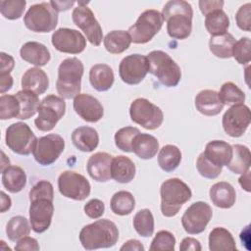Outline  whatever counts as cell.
I'll return each instance as SVG.
<instances>
[{
    "instance_id": "obj_1",
    "label": "cell",
    "mask_w": 251,
    "mask_h": 251,
    "mask_svg": "<svg viewBox=\"0 0 251 251\" xmlns=\"http://www.w3.org/2000/svg\"><path fill=\"white\" fill-rule=\"evenodd\" d=\"M167 22V31L174 39H185L192 31L193 10L191 5L183 0H172L165 4L162 11Z\"/></svg>"
},
{
    "instance_id": "obj_2",
    "label": "cell",
    "mask_w": 251,
    "mask_h": 251,
    "mask_svg": "<svg viewBox=\"0 0 251 251\" xmlns=\"http://www.w3.org/2000/svg\"><path fill=\"white\" fill-rule=\"evenodd\" d=\"M119 239L117 226L108 219L97 220L84 226L79 232V241L86 250L113 247Z\"/></svg>"
},
{
    "instance_id": "obj_3",
    "label": "cell",
    "mask_w": 251,
    "mask_h": 251,
    "mask_svg": "<svg viewBox=\"0 0 251 251\" xmlns=\"http://www.w3.org/2000/svg\"><path fill=\"white\" fill-rule=\"evenodd\" d=\"M83 71V64L78 58L71 57L61 62L56 81V88L60 97L71 99L79 94Z\"/></svg>"
},
{
    "instance_id": "obj_4",
    "label": "cell",
    "mask_w": 251,
    "mask_h": 251,
    "mask_svg": "<svg viewBox=\"0 0 251 251\" xmlns=\"http://www.w3.org/2000/svg\"><path fill=\"white\" fill-rule=\"evenodd\" d=\"M162 215L171 218L176 216L182 205L192 196L189 186L177 177L165 180L160 188Z\"/></svg>"
},
{
    "instance_id": "obj_5",
    "label": "cell",
    "mask_w": 251,
    "mask_h": 251,
    "mask_svg": "<svg viewBox=\"0 0 251 251\" xmlns=\"http://www.w3.org/2000/svg\"><path fill=\"white\" fill-rule=\"evenodd\" d=\"M149 73L157 77L159 82L166 87H175L181 78L179 66L171 56L162 51H151L147 56Z\"/></svg>"
},
{
    "instance_id": "obj_6",
    "label": "cell",
    "mask_w": 251,
    "mask_h": 251,
    "mask_svg": "<svg viewBox=\"0 0 251 251\" xmlns=\"http://www.w3.org/2000/svg\"><path fill=\"white\" fill-rule=\"evenodd\" d=\"M24 24L34 32H50L58 24V12L50 2H42L30 6L24 17Z\"/></svg>"
},
{
    "instance_id": "obj_7",
    "label": "cell",
    "mask_w": 251,
    "mask_h": 251,
    "mask_svg": "<svg viewBox=\"0 0 251 251\" xmlns=\"http://www.w3.org/2000/svg\"><path fill=\"white\" fill-rule=\"evenodd\" d=\"M163 23L164 19L159 11L153 9L144 11L127 30L131 42L136 44L149 42L160 31Z\"/></svg>"
},
{
    "instance_id": "obj_8",
    "label": "cell",
    "mask_w": 251,
    "mask_h": 251,
    "mask_svg": "<svg viewBox=\"0 0 251 251\" xmlns=\"http://www.w3.org/2000/svg\"><path fill=\"white\" fill-rule=\"evenodd\" d=\"M37 112L38 116L34 120L35 126L41 131H50L65 115L66 102L62 97L48 95L40 101Z\"/></svg>"
},
{
    "instance_id": "obj_9",
    "label": "cell",
    "mask_w": 251,
    "mask_h": 251,
    "mask_svg": "<svg viewBox=\"0 0 251 251\" xmlns=\"http://www.w3.org/2000/svg\"><path fill=\"white\" fill-rule=\"evenodd\" d=\"M37 140L35 134L25 123H14L6 129V145L16 154L29 155L33 152Z\"/></svg>"
},
{
    "instance_id": "obj_10",
    "label": "cell",
    "mask_w": 251,
    "mask_h": 251,
    "mask_svg": "<svg viewBox=\"0 0 251 251\" xmlns=\"http://www.w3.org/2000/svg\"><path fill=\"white\" fill-rule=\"evenodd\" d=\"M129 116L132 122L149 130L160 127L164 121L161 108L146 98H137L132 101L129 107Z\"/></svg>"
},
{
    "instance_id": "obj_11",
    "label": "cell",
    "mask_w": 251,
    "mask_h": 251,
    "mask_svg": "<svg viewBox=\"0 0 251 251\" xmlns=\"http://www.w3.org/2000/svg\"><path fill=\"white\" fill-rule=\"evenodd\" d=\"M77 4L78 6L72 13L74 24L83 31L86 39L93 46H99L103 39V31L98 21L85 3L78 2Z\"/></svg>"
},
{
    "instance_id": "obj_12",
    "label": "cell",
    "mask_w": 251,
    "mask_h": 251,
    "mask_svg": "<svg viewBox=\"0 0 251 251\" xmlns=\"http://www.w3.org/2000/svg\"><path fill=\"white\" fill-rule=\"evenodd\" d=\"M58 188L64 197L75 201L86 199L91 191L90 183L86 177L73 171L61 173L58 177Z\"/></svg>"
},
{
    "instance_id": "obj_13",
    "label": "cell",
    "mask_w": 251,
    "mask_h": 251,
    "mask_svg": "<svg viewBox=\"0 0 251 251\" xmlns=\"http://www.w3.org/2000/svg\"><path fill=\"white\" fill-rule=\"evenodd\" d=\"M213 211L209 204L203 201L194 202L181 217V225L188 234L203 232L212 219Z\"/></svg>"
},
{
    "instance_id": "obj_14",
    "label": "cell",
    "mask_w": 251,
    "mask_h": 251,
    "mask_svg": "<svg viewBox=\"0 0 251 251\" xmlns=\"http://www.w3.org/2000/svg\"><path fill=\"white\" fill-rule=\"evenodd\" d=\"M65 149V140L62 136L50 133L37 140L33 150L35 161L41 166H49L55 163Z\"/></svg>"
},
{
    "instance_id": "obj_15",
    "label": "cell",
    "mask_w": 251,
    "mask_h": 251,
    "mask_svg": "<svg viewBox=\"0 0 251 251\" xmlns=\"http://www.w3.org/2000/svg\"><path fill=\"white\" fill-rule=\"evenodd\" d=\"M251 121L250 109L243 104L231 106L223 116V128L231 137H240L247 130Z\"/></svg>"
},
{
    "instance_id": "obj_16",
    "label": "cell",
    "mask_w": 251,
    "mask_h": 251,
    "mask_svg": "<svg viewBox=\"0 0 251 251\" xmlns=\"http://www.w3.org/2000/svg\"><path fill=\"white\" fill-rule=\"evenodd\" d=\"M149 72L147 57L141 54H131L125 57L119 66L122 80L129 85L140 83Z\"/></svg>"
},
{
    "instance_id": "obj_17",
    "label": "cell",
    "mask_w": 251,
    "mask_h": 251,
    "mask_svg": "<svg viewBox=\"0 0 251 251\" xmlns=\"http://www.w3.org/2000/svg\"><path fill=\"white\" fill-rule=\"evenodd\" d=\"M52 45L56 50L68 54H79L86 47V39L76 29L61 27L53 32Z\"/></svg>"
},
{
    "instance_id": "obj_18",
    "label": "cell",
    "mask_w": 251,
    "mask_h": 251,
    "mask_svg": "<svg viewBox=\"0 0 251 251\" xmlns=\"http://www.w3.org/2000/svg\"><path fill=\"white\" fill-rule=\"evenodd\" d=\"M54 214L53 200L49 198H35L30 200L29 223L36 233L47 230L51 225Z\"/></svg>"
},
{
    "instance_id": "obj_19",
    "label": "cell",
    "mask_w": 251,
    "mask_h": 251,
    "mask_svg": "<svg viewBox=\"0 0 251 251\" xmlns=\"http://www.w3.org/2000/svg\"><path fill=\"white\" fill-rule=\"evenodd\" d=\"M74 109L75 113L85 122L96 123L100 121L104 115L102 104L95 97L79 93L74 98Z\"/></svg>"
},
{
    "instance_id": "obj_20",
    "label": "cell",
    "mask_w": 251,
    "mask_h": 251,
    "mask_svg": "<svg viewBox=\"0 0 251 251\" xmlns=\"http://www.w3.org/2000/svg\"><path fill=\"white\" fill-rule=\"evenodd\" d=\"M113 156L106 152H97L87 161L86 169L91 178L99 182H106L112 178L111 166Z\"/></svg>"
},
{
    "instance_id": "obj_21",
    "label": "cell",
    "mask_w": 251,
    "mask_h": 251,
    "mask_svg": "<svg viewBox=\"0 0 251 251\" xmlns=\"http://www.w3.org/2000/svg\"><path fill=\"white\" fill-rule=\"evenodd\" d=\"M21 58L36 67L45 66L51 59L48 48L37 41L25 42L20 49Z\"/></svg>"
},
{
    "instance_id": "obj_22",
    "label": "cell",
    "mask_w": 251,
    "mask_h": 251,
    "mask_svg": "<svg viewBox=\"0 0 251 251\" xmlns=\"http://www.w3.org/2000/svg\"><path fill=\"white\" fill-rule=\"evenodd\" d=\"M212 203L222 209L231 208L236 200V192L233 186L226 181H220L213 184L209 191Z\"/></svg>"
},
{
    "instance_id": "obj_23",
    "label": "cell",
    "mask_w": 251,
    "mask_h": 251,
    "mask_svg": "<svg viewBox=\"0 0 251 251\" xmlns=\"http://www.w3.org/2000/svg\"><path fill=\"white\" fill-rule=\"evenodd\" d=\"M203 154L217 166H227L232 157V146L224 140H212L206 144Z\"/></svg>"
},
{
    "instance_id": "obj_24",
    "label": "cell",
    "mask_w": 251,
    "mask_h": 251,
    "mask_svg": "<svg viewBox=\"0 0 251 251\" xmlns=\"http://www.w3.org/2000/svg\"><path fill=\"white\" fill-rule=\"evenodd\" d=\"M195 107L202 115L211 117L220 114L224 108V104L220 100L217 91L205 89L196 95Z\"/></svg>"
},
{
    "instance_id": "obj_25",
    "label": "cell",
    "mask_w": 251,
    "mask_h": 251,
    "mask_svg": "<svg viewBox=\"0 0 251 251\" xmlns=\"http://www.w3.org/2000/svg\"><path fill=\"white\" fill-rule=\"evenodd\" d=\"M48 86L49 78L46 73L38 67L28 69L22 76L23 90H28L40 95L48 89Z\"/></svg>"
},
{
    "instance_id": "obj_26",
    "label": "cell",
    "mask_w": 251,
    "mask_h": 251,
    "mask_svg": "<svg viewBox=\"0 0 251 251\" xmlns=\"http://www.w3.org/2000/svg\"><path fill=\"white\" fill-rule=\"evenodd\" d=\"M114 72L106 64H96L89 71V81L91 86L97 91L109 90L114 83Z\"/></svg>"
},
{
    "instance_id": "obj_27",
    "label": "cell",
    "mask_w": 251,
    "mask_h": 251,
    "mask_svg": "<svg viewBox=\"0 0 251 251\" xmlns=\"http://www.w3.org/2000/svg\"><path fill=\"white\" fill-rule=\"evenodd\" d=\"M73 144L82 152H91L98 146L99 135L96 129L82 126L75 128L72 133Z\"/></svg>"
},
{
    "instance_id": "obj_28",
    "label": "cell",
    "mask_w": 251,
    "mask_h": 251,
    "mask_svg": "<svg viewBox=\"0 0 251 251\" xmlns=\"http://www.w3.org/2000/svg\"><path fill=\"white\" fill-rule=\"evenodd\" d=\"M111 175L117 182L128 183L135 176V165L126 156H117L112 161Z\"/></svg>"
},
{
    "instance_id": "obj_29",
    "label": "cell",
    "mask_w": 251,
    "mask_h": 251,
    "mask_svg": "<svg viewBox=\"0 0 251 251\" xmlns=\"http://www.w3.org/2000/svg\"><path fill=\"white\" fill-rule=\"evenodd\" d=\"M159 150V142L156 137L147 133H138L132 141V152L143 160L152 159Z\"/></svg>"
},
{
    "instance_id": "obj_30",
    "label": "cell",
    "mask_w": 251,
    "mask_h": 251,
    "mask_svg": "<svg viewBox=\"0 0 251 251\" xmlns=\"http://www.w3.org/2000/svg\"><path fill=\"white\" fill-rule=\"evenodd\" d=\"M2 173V184L11 193H18L26 184V175L18 166H9Z\"/></svg>"
},
{
    "instance_id": "obj_31",
    "label": "cell",
    "mask_w": 251,
    "mask_h": 251,
    "mask_svg": "<svg viewBox=\"0 0 251 251\" xmlns=\"http://www.w3.org/2000/svg\"><path fill=\"white\" fill-rule=\"evenodd\" d=\"M251 153L247 146L241 144L232 145V157L227 169L233 174H244L250 169Z\"/></svg>"
},
{
    "instance_id": "obj_32",
    "label": "cell",
    "mask_w": 251,
    "mask_h": 251,
    "mask_svg": "<svg viewBox=\"0 0 251 251\" xmlns=\"http://www.w3.org/2000/svg\"><path fill=\"white\" fill-rule=\"evenodd\" d=\"M209 249L211 251L236 250L235 240L225 227H215L209 234Z\"/></svg>"
},
{
    "instance_id": "obj_33",
    "label": "cell",
    "mask_w": 251,
    "mask_h": 251,
    "mask_svg": "<svg viewBox=\"0 0 251 251\" xmlns=\"http://www.w3.org/2000/svg\"><path fill=\"white\" fill-rule=\"evenodd\" d=\"M106 50L111 54H121L128 49L131 38L126 30H112L103 39Z\"/></svg>"
},
{
    "instance_id": "obj_34",
    "label": "cell",
    "mask_w": 251,
    "mask_h": 251,
    "mask_svg": "<svg viewBox=\"0 0 251 251\" xmlns=\"http://www.w3.org/2000/svg\"><path fill=\"white\" fill-rule=\"evenodd\" d=\"M235 42V38L232 34L226 32L221 35L211 36L209 40V49L218 58H230Z\"/></svg>"
},
{
    "instance_id": "obj_35",
    "label": "cell",
    "mask_w": 251,
    "mask_h": 251,
    "mask_svg": "<svg viewBox=\"0 0 251 251\" xmlns=\"http://www.w3.org/2000/svg\"><path fill=\"white\" fill-rule=\"evenodd\" d=\"M229 19L223 9L215 10L205 16V27L211 36H217L227 32Z\"/></svg>"
},
{
    "instance_id": "obj_36",
    "label": "cell",
    "mask_w": 251,
    "mask_h": 251,
    "mask_svg": "<svg viewBox=\"0 0 251 251\" xmlns=\"http://www.w3.org/2000/svg\"><path fill=\"white\" fill-rule=\"evenodd\" d=\"M180 161L181 152L176 145L167 144L160 149L158 155V164L164 172H174L180 164Z\"/></svg>"
},
{
    "instance_id": "obj_37",
    "label": "cell",
    "mask_w": 251,
    "mask_h": 251,
    "mask_svg": "<svg viewBox=\"0 0 251 251\" xmlns=\"http://www.w3.org/2000/svg\"><path fill=\"white\" fill-rule=\"evenodd\" d=\"M15 96L19 100L21 106V111L18 119L27 120L35 115L40 103L37 94L28 90H21L17 92Z\"/></svg>"
},
{
    "instance_id": "obj_38",
    "label": "cell",
    "mask_w": 251,
    "mask_h": 251,
    "mask_svg": "<svg viewBox=\"0 0 251 251\" xmlns=\"http://www.w3.org/2000/svg\"><path fill=\"white\" fill-rule=\"evenodd\" d=\"M110 206L114 214L119 216H126L133 211L135 207V199L130 192L121 190L112 196Z\"/></svg>"
},
{
    "instance_id": "obj_39",
    "label": "cell",
    "mask_w": 251,
    "mask_h": 251,
    "mask_svg": "<svg viewBox=\"0 0 251 251\" xmlns=\"http://www.w3.org/2000/svg\"><path fill=\"white\" fill-rule=\"evenodd\" d=\"M30 227L27 219L23 216H15L9 220L6 226V233L11 241L17 242L29 234Z\"/></svg>"
},
{
    "instance_id": "obj_40",
    "label": "cell",
    "mask_w": 251,
    "mask_h": 251,
    "mask_svg": "<svg viewBox=\"0 0 251 251\" xmlns=\"http://www.w3.org/2000/svg\"><path fill=\"white\" fill-rule=\"evenodd\" d=\"M133 227L142 237H150L154 232V217L149 209L139 210L133 217Z\"/></svg>"
},
{
    "instance_id": "obj_41",
    "label": "cell",
    "mask_w": 251,
    "mask_h": 251,
    "mask_svg": "<svg viewBox=\"0 0 251 251\" xmlns=\"http://www.w3.org/2000/svg\"><path fill=\"white\" fill-rule=\"evenodd\" d=\"M218 94L224 105L233 106L243 104L245 101V93L236 84L230 81L224 83Z\"/></svg>"
},
{
    "instance_id": "obj_42",
    "label": "cell",
    "mask_w": 251,
    "mask_h": 251,
    "mask_svg": "<svg viewBox=\"0 0 251 251\" xmlns=\"http://www.w3.org/2000/svg\"><path fill=\"white\" fill-rule=\"evenodd\" d=\"M21 106L17 97L14 95L3 94L0 97V119L9 120L20 115Z\"/></svg>"
},
{
    "instance_id": "obj_43",
    "label": "cell",
    "mask_w": 251,
    "mask_h": 251,
    "mask_svg": "<svg viewBox=\"0 0 251 251\" xmlns=\"http://www.w3.org/2000/svg\"><path fill=\"white\" fill-rule=\"evenodd\" d=\"M140 133L137 127L126 126L120 128L115 134V144L116 146L124 152H132V141Z\"/></svg>"
},
{
    "instance_id": "obj_44",
    "label": "cell",
    "mask_w": 251,
    "mask_h": 251,
    "mask_svg": "<svg viewBox=\"0 0 251 251\" xmlns=\"http://www.w3.org/2000/svg\"><path fill=\"white\" fill-rule=\"evenodd\" d=\"M25 5V0H1L0 12L7 20H18L23 16Z\"/></svg>"
},
{
    "instance_id": "obj_45",
    "label": "cell",
    "mask_w": 251,
    "mask_h": 251,
    "mask_svg": "<svg viewBox=\"0 0 251 251\" xmlns=\"http://www.w3.org/2000/svg\"><path fill=\"white\" fill-rule=\"evenodd\" d=\"M176 247V238L174 234L168 230H160L153 238L150 250L151 251H174Z\"/></svg>"
},
{
    "instance_id": "obj_46",
    "label": "cell",
    "mask_w": 251,
    "mask_h": 251,
    "mask_svg": "<svg viewBox=\"0 0 251 251\" xmlns=\"http://www.w3.org/2000/svg\"><path fill=\"white\" fill-rule=\"evenodd\" d=\"M196 168L198 173L205 178H209V179H214L216 177H218L221 173H222V168L221 166H217L215 164H213L212 162H210L205 155L203 154V152L198 156L197 161H196Z\"/></svg>"
},
{
    "instance_id": "obj_47",
    "label": "cell",
    "mask_w": 251,
    "mask_h": 251,
    "mask_svg": "<svg viewBox=\"0 0 251 251\" xmlns=\"http://www.w3.org/2000/svg\"><path fill=\"white\" fill-rule=\"evenodd\" d=\"M250 47H251L250 38L249 37H241L233 45L231 56L241 65L248 64L251 60Z\"/></svg>"
},
{
    "instance_id": "obj_48",
    "label": "cell",
    "mask_w": 251,
    "mask_h": 251,
    "mask_svg": "<svg viewBox=\"0 0 251 251\" xmlns=\"http://www.w3.org/2000/svg\"><path fill=\"white\" fill-rule=\"evenodd\" d=\"M29 201L35 198H49L54 199V189L51 182L47 180H39L29 191Z\"/></svg>"
},
{
    "instance_id": "obj_49",
    "label": "cell",
    "mask_w": 251,
    "mask_h": 251,
    "mask_svg": "<svg viewBox=\"0 0 251 251\" xmlns=\"http://www.w3.org/2000/svg\"><path fill=\"white\" fill-rule=\"evenodd\" d=\"M235 21L237 26L245 31L251 30V4L246 3L242 5L235 14Z\"/></svg>"
},
{
    "instance_id": "obj_50",
    "label": "cell",
    "mask_w": 251,
    "mask_h": 251,
    "mask_svg": "<svg viewBox=\"0 0 251 251\" xmlns=\"http://www.w3.org/2000/svg\"><path fill=\"white\" fill-rule=\"evenodd\" d=\"M84 213L86 216H88L91 219H99L102 217L105 211V205L104 203L99 199H91L89 200L83 207Z\"/></svg>"
},
{
    "instance_id": "obj_51",
    "label": "cell",
    "mask_w": 251,
    "mask_h": 251,
    "mask_svg": "<svg viewBox=\"0 0 251 251\" xmlns=\"http://www.w3.org/2000/svg\"><path fill=\"white\" fill-rule=\"evenodd\" d=\"M40 249L38 241L35 238L25 236L19 241H17V244L15 246V250L18 251H38Z\"/></svg>"
},
{
    "instance_id": "obj_52",
    "label": "cell",
    "mask_w": 251,
    "mask_h": 251,
    "mask_svg": "<svg viewBox=\"0 0 251 251\" xmlns=\"http://www.w3.org/2000/svg\"><path fill=\"white\" fill-rule=\"evenodd\" d=\"M224 1L220 0H200L199 1V8L201 13L206 16L212 11L221 10L223 9Z\"/></svg>"
},
{
    "instance_id": "obj_53",
    "label": "cell",
    "mask_w": 251,
    "mask_h": 251,
    "mask_svg": "<svg viewBox=\"0 0 251 251\" xmlns=\"http://www.w3.org/2000/svg\"><path fill=\"white\" fill-rule=\"evenodd\" d=\"M0 58H1V72L0 75H7L10 74L11 71L14 69L15 66V61L14 58L9 55L6 54L4 52L0 53Z\"/></svg>"
},
{
    "instance_id": "obj_54",
    "label": "cell",
    "mask_w": 251,
    "mask_h": 251,
    "mask_svg": "<svg viewBox=\"0 0 251 251\" xmlns=\"http://www.w3.org/2000/svg\"><path fill=\"white\" fill-rule=\"evenodd\" d=\"M179 250L181 251H201L202 247L196 238L193 237H185L181 240L180 245H179Z\"/></svg>"
},
{
    "instance_id": "obj_55",
    "label": "cell",
    "mask_w": 251,
    "mask_h": 251,
    "mask_svg": "<svg viewBox=\"0 0 251 251\" xmlns=\"http://www.w3.org/2000/svg\"><path fill=\"white\" fill-rule=\"evenodd\" d=\"M121 251H144L143 244L137 239H129L120 248Z\"/></svg>"
},
{
    "instance_id": "obj_56",
    "label": "cell",
    "mask_w": 251,
    "mask_h": 251,
    "mask_svg": "<svg viewBox=\"0 0 251 251\" xmlns=\"http://www.w3.org/2000/svg\"><path fill=\"white\" fill-rule=\"evenodd\" d=\"M13 83H14V80L10 74L0 75V92L2 94L10 90L13 86Z\"/></svg>"
},
{
    "instance_id": "obj_57",
    "label": "cell",
    "mask_w": 251,
    "mask_h": 251,
    "mask_svg": "<svg viewBox=\"0 0 251 251\" xmlns=\"http://www.w3.org/2000/svg\"><path fill=\"white\" fill-rule=\"evenodd\" d=\"M52 7L57 12H64L69 10L72 6L75 5V1H50Z\"/></svg>"
},
{
    "instance_id": "obj_58",
    "label": "cell",
    "mask_w": 251,
    "mask_h": 251,
    "mask_svg": "<svg viewBox=\"0 0 251 251\" xmlns=\"http://www.w3.org/2000/svg\"><path fill=\"white\" fill-rule=\"evenodd\" d=\"M239 184L247 192L251 191V188H250V169L248 171H246L244 174H242V176L239 177Z\"/></svg>"
},
{
    "instance_id": "obj_59",
    "label": "cell",
    "mask_w": 251,
    "mask_h": 251,
    "mask_svg": "<svg viewBox=\"0 0 251 251\" xmlns=\"http://www.w3.org/2000/svg\"><path fill=\"white\" fill-rule=\"evenodd\" d=\"M11 198L4 192L1 191V213H5L11 207Z\"/></svg>"
}]
</instances>
